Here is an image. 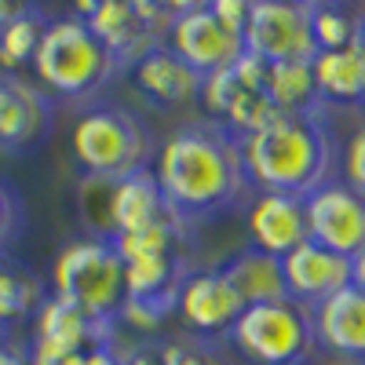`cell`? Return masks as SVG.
Listing matches in <instances>:
<instances>
[{"label": "cell", "instance_id": "6da1fadb", "mask_svg": "<svg viewBox=\"0 0 365 365\" xmlns=\"http://www.w3.org/2000/svg\"><path fill=\"white\" fill-rule=\"evenodd\" d=\"M154 175L168 205L190 227L249 205L256 190L241 161L237 135L212 117L187 120L158 143Z\"/></svg>", "mask_w": 365, "mask_h": 365}, {"label": "cell", "instance_id": "7a4b0ae2", "mask_svg": "<svg viewBox=\"0 0 365 365\" xmlns=\"http://www.w3.org/2000/svg\"><path fill=\"white\" fill-rule=\"evenodd\" d=\"M237 143L256 190L311 197L329 179H336L340 150L325 113H274L263 128Z\"/></svg>", "mask_w": 365, "mask_h": 365}, {"label": "cell", "instance_id": "3957f363", "mask_svg": "<svg viewBox=\"0 0 365 365\" xmlns=\"http://www.w3.org/2000/svg\"><path fill=\"white\" fill-rule=\"evenodd\" d=\"M34 73L37 84L48 91L51 99L70 103V106H91L103 88L120 73L117 58L106 51V44L91 34L88 22L77 15L51 19L44 37L34 55Z\"/></svg>", "mask_w": 365, "mask_h": 365}, {"label": "cell", "instance_id": "277c9868", "mask_svg": "<svg viewBox=\"0 0 365 365\" xmlns=\"http://www.w3.org/2000/svg\"><path fill=\"white\" fill-rule=\"evenodd\" d=\"M73 161L84 179L120 182L146 172L158 158V139L150 125L128 106H88L70 132Z\"/></svg>", "mask_w": 365, "mask_h": 365}, {"label": "cell", "instance_id": "5b68a950", "mask_svg": "<svg viewBox=\"0 0 365 365\" xmlns=\"http://www.w3.org/2000/svg\"><path fill=\"white\" fill-rule=\"evenodd\" d=\"M51 296L117 325V314L125 307V259L113 241L91 234L70 241L51 263Z\"/></svg>", "mask_w": 365, "mask_h": 365}, {"label": "cell", "instance_id": "8992f818", "mask_svg": "<svg viewBox=\"0 0 365 365\" xmlns=\"http://www.w3.org/2000/svg\"><path fill=\"white\" fill-rule=\"evenodd\" d=\"M230 344L256 365H311L318 354L314 311L296 299L256 303L234 322Z\"/></svg>", "mask_w": 365, "mask_h": 365}, {"label": "cell", "instance_id": "52a82bcc", "mask_svg": "<svg viewBox=\"0 0 365 365\" xmlns=\"http://www.w3.org/2000/svg\"><path fill=\"white\" fill-rule=\"evenodd\" d=\"M73 15L88 22L120 70H132L150 51L165 48L172 29V4L158 0H96L81 4Z\"/></svg>", "mask_w": 365, "mask_h": 365}, {"label": "cell", "instance_id": "ba28073f", "mask_svg": "<svg viewBox=\"0 0 365 365\" xmlns=\"http://www.w3.org/2000/svg\"><path fill=\"white\" fill-rule=\"evenodd\" d=\"M168 48L194 66L201 77L223 73L245 58V37L230 29L212 4H172V29H168Z\"/></svg>", "mask_w": 365, "mask_h": 365}, {"label": "cell", "instance_id": "9c48e42d", "mask_svg": "<svg viewBox=\"0 0 365 365\" xmlns=\"http://www.w3.org/2000/svg\"><path fill=\"white\" fill-rule=\"evenodd\" d=\"M263 81H267V63L245 51V58H241L237 66L205 77L201 106L208 110L212 120H220L223 128H230L241 139V135L263 128L267 120L278 113L267 99Z\"/></svg>", "mask_w": 365, "mask_h": 365}, {"label": "cell", "instance_id": "30bf717a", "mask_svg": "<svg viewBox=\"0 0 365 365\" xmlns=\"http://www.w3.org/2000/svg\"><path fill=\"white\" fill-rule=\"evenodd\" d=\"M245 51L263 63H311L318 55L311 0H252Z\"/></svg>", "mask_w": 365, "mask_h": 365}, {"label": "cell", "instance_id": "8fae6325", "mask_svg": "<svg viewBox=\"0 0 365 365\" xmlns=\"http://www.w3.org/2000/svg\"><path fill=\"white\" fill-rule=\"evenodd\" d=\"M51 128L55 103L48 91L22 73L0 70V150L29 154L51 135Z\"/></svg>", "mask_w": 365, "mask_h": 365}, {"label": "cell", "instance_id": "7c38bea8", "mask_svg": "<svg viewBox=\"0 0 365 365\" xmlns=\"http://www.w3.org/2000/svg\"><path fill=\"white\" fill-rule=\"evenodd\" d=\"M307 201L311 241L354 259L365 249V194L347 187L344 179H329Z\"/></svg>", "mask_w": 365, "mask_h": 365}, {"label": "cell", "instance_id": "4fadbf2b", "mask_svg": "<svg viewBox=\"0 0 365 365\" xmlns=\"http://www.w3.org/2000/svg\"><path fill=\"white\" fill-rule=\"evenodd\" d=\"M175 311L197 340L230 336L234 322L241 318L245 303L234 292V285L223 278L220 267H197L179 289Z\"/></svg>", "mask_w": 365, "mask_h": 365}, {"label": "cell", "instance_id": "5bb4252c", "mask_svg": "<svg viewBox=\"0 0 365 365\" xmlns=\"http://www.w3.org/2000/svg\"><path fill=\"white\" fill-rule=\"evenodd\" d=\"M165 220H179V212L168 205L154 168L135 172V175L120 179V182H106V220H103L106 237L146 230V227L165 223Z\"/></svg>", "mask_w": 365, "mask_h": 365}, {"label": "cell", "instance_id": "9a60e30c", "mask_svg": "<svg viewBox=\"0 0 365 365\" xmlns=\"http://www.w3.org/2000/svg\"><path fill=\"white\" fill-rule=\"evenodd\" d=\"M249 234H252V249L285 259L303 241H311L307 201L296 194L256 190L249 201Z\"/></svg>", "mask_w": 365, "mask_h": 365}, {"label": "cell", "instance_id": "2e32d148", "mask_svg": "<svg viewBox=\"0 0 365 365\" xmlns=\"http://www.w3.org/2000/svg\"><path fill=\"white\" fill-rule=\"evenodd\" d=\"M282 270H285L289 299L303 303L311 311L351 285V259L318 245V241H303L299 249H292L282 259Z\"/></svg>", "mask_w": 365, "mask_h": 365}, {"label": "cell", "instance_id": "e0dca14e", "mask_svg": "<svg viewBox=\"0 0 365 365\" xmlns=\"http://www.w3.org/2000/svg\"><path fill=\"white\" fill-rule=\"evenodd\" d=\"M103 344H113V322H99L84 314L81 307H73V303L48 292L41 311L34 314V347L88 354Z\"/></svg>", "mask_w": 365, "mask_h": 365}, {"label": "cell", "instance_id": "ac0fdd59", "mask_svg": "<svg viewBox=\"0 0 365 365\" xmlns=\"http://www.w3.org/2000/svg\"><path fill=\"white\" fill-rule=\"evenodd\" d=\"M132 77H135L139 96L150 99L158 110H187V106L201 103L205 77L194 66L182 63L168 44L158 48V51H150L143 63H135Z\"/></svg>", "mask_w": 365, "mask_h": 365}, {"label": "cell", "instance_id": "d6986e66", "mask_svg": "<svg viewBox=\"0 0 365 365\" xmlns=\"http://www.w3.org/2000/svg\"><path fill=\"white\" fill-rule=\"evenodd\" d=\"M318 347L365 365V289L347 285L322 307H314Z\"/></svg>", "mask_w": 365, "mask_h": 365}, {"label": "cell", "instance_id": "ffe728a7", "mask_svg": "<svg viewBox=\"0 0 365 365\" xmlns=\"http://www.w3.org/2000/svg\"><path fill=\"white\" fill-rule=\"evenodd\" d=\"M322 106H365V44L361 37L336 51L311 58Z\"/></svg>", "mask_w": 365, "mask_h": 365}, {"label": "cell", "instance_id": "44dd1931", "mask_svg": "<svg viewBox=\"0 0 365 365\" xmlns=\"http://www.w3.org/2000/svg\"><path fill=\"white\" fill-rule=\"evenodd\" d=\"M220 270H223V278L234 285V292L241 296V303H245V307L289 299L282 259H278V256H270V252H259V249L249 245V249L234 252Z\"/></svg>", "mask_w": 365, "mask_h": 365}, {"label": "cell", "instance_id": "7402d4cb", "mask_svg": "<svg viewBox=\"0 0 365 365\" xmlns=\"http://www.w3.org/2000/svg\"><path fill=\"white\" fill-rule=\"evenodd\" d=\"M263 91L278 113H325L311 63H267Z\"/></svg>", "mask_w": 365, "mask_h": 365}, {"label": "cell", "instance_id": "603a6c76", "mask_svg": "<svg viewBox=\"0 0 365 365\" xmlns=\"http://www.w3.org/2000/svg\"><path fill=\"white\" fill-rule=\"evenodd\" d=\"M44 299H48V289L37 270L11 259L8 252L0 256V325L11 329L15 322L34 318Z\"/></svg>", "mask_w": 365, "mask_h": 365}, {"label": "cell", "instance_id": "cb8c5ba5", "mask_svg": "<svg viewBox=\"0 0 365 365\" xmlns=\"http://www.w3.org/2000/svg\"><path fill=\"white\" fill-rule=\"evenodd\" d=\"M48 15L44 8L37 4H22L15 11V19L0 29V66H4V73H19L22 66L34 63V55H37V44L44 37V29H48Z\"/></svg>", "mask_w": 365, "mask_h": 365}, {"label": "cell", "instance_id": "d4e9b609", "mask_svg": "<svg viewBox=\"0 0 365 365\" xmlns=\"http://www.w3.org/2000/svg\"><path fill=\"white\" fill-rule=\"evenodd\" d=\"M311 29H314L318 51L347 48L361 37V11H351L344 4H325V0H311Z\"/></svg>", "mask_w": 365, "mask_h": 365}, {"label": "cell", "instance_id": "484cf974", "mask_svg": "<svg viewBox=\"0 0 365 365\" xmlns=\"http://www.w3.org/2000/svg\"><path fill=\"white\" fill-rule=\"evenodd\" d=\"M22 230V197L0 179V256L8 252V245Z\"/></svg>", "mask_w": 365, "mask_h": 365}, {"label": "cell", "instance_id": "4316f807", "mask_svg": "<svg viewBox=\"0 0 365 365\" xmlns=\"http://www.w3.org/2000/svg\"><path fill=\"white\" fill-rule=\"evenodd\" d=\"M344 182L354 187L358 194H365V120L344 146Z\"/></svg>", "mask_w": 365, "mask_h": 365}, {"label": "cell", "instance_id": "83f0119b", "mask_svg": "<svg viewBox=\"0 0 365 365\" xmlns=\"http://www.w3.org/2000/svg\"><path fill=\"white\" fill-rule=\"evenodd\" d=\"M158 358H161V365H223L216 354L197 347V344H168V347H158Z\"/></svg>", "mask_w": 365, "mask_h": 365}, {"label": "cell", "instance_id": "f1b7e54d", "mask_svg": "<svg viewBox=\"0 0 365 365\" xmlns=\"http://www.w3.org/2000/svg\"><path fill=\"white\" fill-rule=\"evenodd\" d=\"M212 11H216L230 29H237L241 37H245V22H249V8H252V0H208Z\"/></svg>", "mask_w": 365, "mask_h": 365}, {"label": "cell", "instance_id": "f546056e", "mask_svg": "<svg viewBox=\"0 0 365 365\" xmlns=\"http://www.w3.org/2000/svg\"><path fill=\"white\" fill-rule=\"evenodd\" d=\"M26 358H29V365H84V354H73V351H48V347H29Z\"/></svg>", "mask_w": 365, "mask_h": 365}, {"label": "cell", "instance_id": "4dcf8cb0", "mask_svg": "<svg viewBox=\"0 0 365 365\" xmlns=\"http://www.w3.org/2000/svg\"><path fill=\"white\" fill-rule=\"evenodd\" d=\"M84 365H125V351H117V344H103L84 354Z\"/></svg>", "mask_w": 365, "mask_h": 365}, {"label": "cell", "instance_id": "1f68e13d", "mask_svg": "<svg viewBox=\"0 0 365 365\" xmlns=\"http://www.w3.org/2000/svg\"><path fill=\"white\" fill-rule=\"evenodd\" d=\"M0 365H29V358H26V351L15 347L11 340H0Z\"/></svg>", "mask_w": 365, "mask_h": 365}, {"label": "cell", "instance_id": "d6a6232c", "mask_svg": "<svg viewBox=\"0 0 365 365\" xmlns=\"http://www.w3.org/2000/svg\"><path fill=\"white\" fill-rule=\"evenodd\" d=\"M351 285H358V289H365V249L351 259Z\"/></svg>", "mask_w": 365, "mask_h": 365}, {"label": "cell", "instance_id": "836d02e7", "mask_svg": "<svg viewBox=\"0 0 365 365\" xmlns=\"http://www.w3.org/2000/svg\"><path fill=\"white\" fill-rule=\"evenodd\" d=\"M22 4H11V0H0V29H4L11 19H15V11H19Z\"/></svg>", "mask_w": 365, "mask_h": 365}, {"label": "cell", "instance_id": "e575fe53", "mask_svg": "<svg viewBox=\"0 0 365 365\" xmlns=\"http://www.w3.org/2000/svg\"><path fill=\"white\" fill-rule=\"evenodd\" d=\"M0 340H11V329H4V325H0Z\"/></svg>", "mask_w": 365, "mask_h": 365}, {"label": "cell", "instance_id": "d590c367", "mask_svg": "<svg viewBox=\"0 0 365 365\" xmlns=\"http://www.w3.org/2000/svg\"><path fill=\"white\" fill-rule=\"evenodd\" d=\"M361 44H365V11H361Z\"/></svg>", "mask_w": 365, "mask_h": 365}, {"label": "cell", "instance_id": "8d00e7d4", "mask_svg": "<svg viewBox=\"0 0 365 365\" xmlns=\"http://www.w3.org/2000/svg\"><path fill=\"white\" fill-rule=\"evenodd\" d=\"M361 110H365V106H361Z\"/></svg>", "mask_w": 365, "mask_h": 365}]
</instances>
